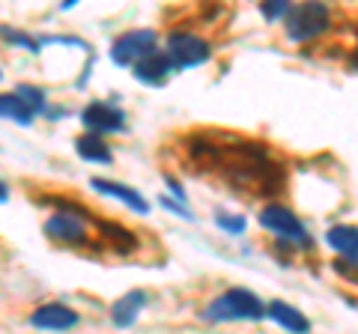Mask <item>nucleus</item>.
<instances>
[{
	"instance_id": "nucleus-1",
	"label": "nucleus",
	"mask_w": 358,
	"mask_h": 334,
	"mask_svg": "<svg viewBox=\"0 0 358 334\" xmlns=\"http://www.w3.org/2000/svg\"><path fill=\"white\" fill-rule=\"evenodd\" d=\"M182 147L188 164L194 167L192 173L218 176L245 197H272L284 188V167L257 140L224 131H194Z\"/></svg>"
},
{
	"instance_id": "nucleus-2",
	"label": "nucleus",
	"mask_w": 358,
	"mask_h": 334,
	"mask_svg": "<svg viewBox=\"0 0 358 334\" xmlns=\"http://www.w3.org/2000/svg\"><path fill=\"white\" fill-rule=\"evenodd\" d=\"M45 236L57 245H78V248L93 242V236H90V218L75 203H60L57 212H51V218L45 221Z\"/></svg>"
},
{
	"instance_id": "nucleus-3",
	"label": "nucleus",
	"mask_w": 358,
	"mask_h": 334,
	"mask_svg": "<svg viewBox=\"0 0 358 334\" xmlns=\"http://www.w3.org/2000/svg\"><path fill=\"white\" fill-rule=\"evenodd\" d=\"M331 27V9L326 3H301L289 9L287 15V36L293 42H310Z\"/></svg>"
},
{
	"instance_id": "nucleus-4",
	"label": "nucleus",
	"mask_w": 358,
	"mask_h": 334,
	"mask_svg": "<svg viewBox=\"0 0 358 334\" xmlns=\"http://www.w3.org/2000/svg\"><path fill=\"white\" fill-rule=\"evenodd\" d=\"M266 314L263 302L248 289H227L206 307V319L224 322V319H260Z\"/></svg>"
},
{
	"instance_id": "nucleus-5",
	"label": "nucleus",
	"mask_w": 358,
	"mask_h": 334,
	"mask_svg": "<svg viewBox=\"0 0 358 334\" xmlns=\"http://www.w3.org/2000/svg\"><path fill=\"white\" fill-rule=\"evenodd\" d=\"M212 45L209 39L194 36V33H173L167 39V57H171L173 69H188V66H200L203 60H209Z\"/></svg>"
},
{
	"instance_id": "nucleus-6",
	"label": "nucleus",
	"mask_w": 358,
	"mask_h": 334,
	"mask_svg": "<svg viewBox=\"0 0 358 334\" xmlns=\"http://www.w3.org/2000/svg\"><path fill=\"white\" fill-rule=\"evenodd\" d=\"M155 45H159L155 30H129L114 42L110 57H114V63H120V66H134L138 60L147 57V54H152Z\"/></svg>"
},
{
	"instance_id": "nucleus-7",
	"label": "nucleus",
	"mask_w": 358,
	"mask_h": 334,
	"mask_svg": "<svg viewBox=\"0 0 358 334\" xmlns=\"http://www.w3.org/2000/svg\"><path fill=\"white\" fill-rule=\"evenodd\" d=\"M260 224L275 233V236L281 239H299L301 245H310L305 227H301V221L296 218V212H289L287 206H278V203H268L263 212H260Z\"/></svg>"
},
{
	"instance_id": "nucleus-8",
	"label": "nucleus",
	"mask_w": 358,
	"mask_h": 334,
	"mask_svg": "<svg viewBox=\"0 0 358 334\" xmlns=\"http://www.w3.org/2000/svg\"><path fill=\"white\" fill-rule=\"evenodd\" d=\"M81 122L93 131V135H105V131H122L126 129V114L117 105L108 102H90L81 114Z\"/></svg>"
},
{
	"instance_id": "nucleus-9",
	"label": "nucleus",
	"mask_w": 358,
	"mask_h": 334,
	"mask_svg": "<svg viewBox=\"0 0 358 334\" xmlns=\"http://www.w3.org/2000/svg\"><path fill=\"white\" fill-rule=\"evenodd\" d=\"M78 310H72L69 305H60V302H48V305H42L33 310V317H30V326L33 328H45V331H66V328H72L78 326Z\"/></svg>"
},
{
	"instance_id": "nucleus-10",
	"label": "nucleus",
	"mask_w": 358,
	"mask_h": 334,
	"mask_svg": "<svg viewBox=\"0 0 358 334\" xmlns=\"http://www.w3.org/2000/svg\"><path fill=\"white\" fill-rule=\"evenodd\" d=\"M171 69H173V63L167 57V51H152L143 60L134 63V78L143 84H164Z\"/></svg>"
},
{
	"instance_id": "nucleus-11",
	"label": "nucleus",
	"mask_w": 358,
	"mask_h": 334,
	"mask_svg": "<svg viewBox=\"0 0 358 334\" xmlns=\"http://www.w3.org/2000/svg\"><path fill=\"white\" fill-rule=\"evenodd\" d=\"M266 317L275 319L278 326H284L287 331H293V334H308L310 331V322L305 319V314H301L299 307L287 305V302H272L266 307Z\"/></svg>"
},
{
	"instance_id": "nucleus-12",
	"label": "nucleus",
	"mask_w": 358,
	"mask_h": 334,
	"mask_svg": "<svg viewBox=\"0 0 358 334\" xmlns=\"http://www.w3.org/2000/svg\"><path fill=\"white\" fill-rule=\"evenodd\" d=\"M143 302H147V293H141V289H134V293H126V296H122L120 302L110 307V319H114V326H120V328L131 326V322L138 319Z\"/></svg>"
},
{
	"instance_id": "nucleus-13",
	"label": "nucleus",
	"mask_w": 358,
	"mask_h": 334,
	"mask_svg": "<svg viewBox=\"0 0 358 334\" xmlns=\"http://www.w3.org/2000/svg\"><path fill=\"white\" fill-rule=\"evenodd\" d=\"M93 188L96 191H102V194H114L117 200H122L126 206H131L134 212H141V215H147L150 212V203L143 200L134 188H129V185H120V182H108V180H93Z\"/></svg>"
},
{
	"instance_id": "nucleus-14",
	"label": "nucleus",
	"mask_w": 358,
	"mask_h": 334,
	"mask_svg": "<svg viewBox=\"0 0 358 334\" xmlns=\"http://www.w3.org/2000/svg\"><path fill=\"white\" fill-rule=\"evenodd\" d=\"M75 150H78V155H81L84 161H96V164H110V161H114V155H110L108 143L99 138V135H84V138H78V140H75Z\"/></svg>"
},
{
	"instance_id": "nucleus-15",
	"label": "nucleus",
	"mask_w": 358,
	"mask_h": 334,
	"mask_svg": "<svg viewBox=\"0 0 358 334\" xmlns=\"http://www.w3.org/2000/svg\"><path fill=\"white\" fill-rule=\"evenodd\" d=\"M326 242L331 245L334 251H341L346 260L358 257V227H346V224L331 227L329 236H326Z\"/></svg>"
},
{
	"instance_id": "nucleus-16",
	"label": "nucleus",
	"mask_w": 358,
	"mask_h": 334,
	"mask_svg": "<svg viewBox=\"0 0 358 334\" xmlns=\"http://www.w3.org/2000/svg\"><path fill=\"white\" fill-rule=\"evenodd\" d=\"M0 117L15 119V122H21V126H30L33 110L27 108V102L18 93H0Z\"/></svg>"
},
{
	"instance_id": "nucleus-17",
	"label": "nucleus",
	"mask_w": 358,
	"mask_h": 334,
	"mask_svg": "<svg viewBox=\"0 0 358 334\" xmlns=\"http://www.w3.org/2000/svg\"><path fill=\"white\" fill-rule=\"evenodd\" d=\"M18 96L24 99L27 108L33 110V114H42V110H45V93H42V90H36V87H30V84L18 87Z\"/></svg>"
},
{
	"instance_id": "nucleus-18",
	"label": "nucleus",
	"mask_w": 358,
	"mask_h": 334,
	"mask_svg": "<svg viewBox=\"0 0 358 334\" xmlns=\"http://www.w3.org/2000/svg\"><path fill=\"white\" fill-rule=\"evenodd\" d=\"M0 36L9 39V42H15V45H24L30 51H39V42H33L30 36H24V33H18V30H6V27H0Z\"/></svg>"
},
{
	"instance_id": "nucleus-19",
	"label": "nucleus",
	"mask_w": 358,
	"mask_h": 334,
	"mask_svg": "<svg viewBox=\"0 0 358 334\" xmlns=\"http://www.w3.org/2000/svg\"><path fill=\"white\" fill-rule=\"evenodd\" d=\"M260 9H263V15H266L268 21H275V18L289 15V9H293V6H289V3H263Z\"/></svg>"
},
{
	"instance_id": "nucleus-20",
	"label": "nucleus",
	"mask_w": 358,
	"mask_h": 334,
	"mask_svg": "<svg viewBox=\"0 0 358 334\" xmlns=\"http://www.w3.org/2000/svg\"><path fill=\"white\" fill-rule=\"evenodd\" d=\"M218 227L227 230V233H242L245 230V218H239V215H221L218 218Z\"/></svg>"
},
{
	"instance_id": "nucleus-21",
	"label": "nucleus",
	"mask_w": 358,
	"mask_h": 334,
	"mask_svg": "<svg viewBox=\"0 0 358 334\" xmlns=\"http://www.w3.org/2000/svg\"><path fill=\"white\" fill-rule=\"evenodd\" d=\"M6 197H9V188H6L3 182H0V203H3V200H6Z\"/></svg>"
},
{
	"instance_id": "nucleus-22",
	"label": "nucleus",
	"mask_w": 358,
	"mask_h": 334,
	"mask_svg": "<svg viewBox=\"0 0 358 334\" xmlns=\"http://www.w3.org/2000/svg\"><path fill=\"white\" fill-rule=\"evenodd\" d=\"M352 66H355V69H358V48L352 51Z\"/></svg>"
}]
</instances>
